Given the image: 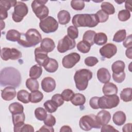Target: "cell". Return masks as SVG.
Wrapping results in <instances>:
<instances>
[{"instance_id":"obj_13","label":"cell","mask_w":132,"mask_h":132,"mask_svg":"<svg viewBox=\"0 0 132 132\" xmlns=\"http://www.w3.org/2000/svg\"><path fill=\"white\" fill-rule=\"evenodd\" d=\"M117 52L116 45L112 43H107L100 49L101 55L105 58L109 59L113 57Z\"/></svg>"},{"instance_id":"obj_47","label":"cell","mask_w":132,"mask_h":132,"mask_svg":"<svg viewBox=\"0 0 132 132\" xmlns=\"http://www.w3.org/2000/svg\"><path fill=\"white\" fill-rule=\"evenodd\" d=\"M51 100L58 107L64 103V100L60 94H55L52 97Z\"/></svg>"},{"instance_id":"obj_12","label":"cell","mask_w":132,"mask_h":132,"mask_svg":"<svg viewBox=\"0 0 132 132\" xmlns=\"http://www.w3.org/2000/svg\"><path fill=\"white\" fill-rule=\"evenodd\" d=\"M80 59V56L77 53H71L65 56L62 60V65L67 69L73 68Z\"/></svg>"},{"instance_id":"obj_17","label":"cell","mask_w":132,"mask_h":132,"mask_svg":"<svg viewBox=\"0 0 132 132\" xmlns=\"http://www.w3.org/2000/svg\"><path fill=\"white\" fill-rule=\"evenodd\" d=\"M16 93L15 88L12 86H8L2 90L1 96L3 100L9 101L13 100L16 96Z\"/></svg>"},{"instance_id":"obj_18","label":"cell","mask_w":132,"mask_h":132,"mask_svg":"<svg viewBox=\"0 0 132 132\" xmlns=\"http://www.w3.org/2000/svg\"><path fill=\"white\" fill-rule=\"evenodd\" d=\"M96 117L98 123L101 125H104L109 122L111 119V114L109 111L102 110L97 113Z\"/></svg>"},{"instance_id":"obj_45","label":"cell","mask_w":132,"mask_h":132,"mask_svg":"<svg viewBox=\"0 0 132 132\" xmlns=\"http://www.w3.org/2000/svg\"><path fill=\"white\" fill-rule=\"evenodd\" d=\"M61 95L64 101L66 102H69L71 101L74 95V93L72 90L70 89H67L64 90L62 92Z\"/></svg>"},{"instance_id":"obj_4","label":"cell","mask_w":132,"mask_h":132,"mask_svg":"<svg viewBox=\"0 0 132 132\" xmlns=\"http://www.w3.org/2000/svg\"><path fill=\"white\" fill-rule=\"evenodd\" d=\"M92 77V72L88 69H80L76 71L74 80L76 88L79 91L85 90L88 87V81Z\"/></svg>"},{"instance_id":"obj_55","label":"cell","mask_w":132,"mask_h":132,"mask_svg":"<svg viewBox=\"0 0 132 132\" xmlns=\"http://www.w3.org/2000/svg\"><path fill=\"white\" fill-rule=\"evenodd\" d=\"M38 131H50V132H54V129L53 128V126H49L45 124L43 125L40 129L38 130Z\"/></svg>"},{"instance_id":"obj_54","label":"cell","mask_w":132,"mask_h":132,"mask_svg":"<svg viewBox=\"0 0 132 132\" xmlns=\"http://www.w3.org/2000/svg\"><path fill=\"white\" fill-rule=\"evenodd\" d=\"M24 131H30V132H34V127L29 125V124H24L20 129V132H24Z\"/></svg>"},{"instance_id":"obj_29","label":"cell","mask_w":132,"mask_h":132,"mask_svg":"<svg viewBox=\"0 0 132 132\" xmlns=\"http://www.w3.org/2000/svg\"><path fill=\"white\" fill-rule=\"evenodd\" d=\"M71 102L75 106H82L86 102V97L82 94L76 93L74 94Z\"/></svg>"},{"instance_id":"obj_57","label":"cell","mask_w":132,"mask_h":132,"mask_svg":"<svg viewBox=\"0 0 132 132\" xmlns=\"http://www.w3.org/2000/svg\"><path fill=\"white\" fill-rule=\"evenodd\" d=\"M131 1H127L125 2V7L126 8V10H127L130 12L132 11V7H131Z\"/></svg>"},{"instance_id":"obj_48","label":"cell","mask_w":132,"mask_h":132,"mask_svg":"<svg viewBox=\"0 0 132 132\" xmlns=\"http://www.w3.org/2000/svg\"><path fill=\"white\" fill-rule=\"evenodd\" d=\"M84 62L87 66L93 67L98 63V60L97 58L95 57L89 56L85 58Z\"/></svg>"},{"instance_id":"obj_3","label":"cell","mask_w":132,"mask_h":132,"mask_svg":"<svg viewBox=\"0 0 132 132\" xmlns=\"http://www.w3.org/2000/svg\"><path fill=\"white\" fill-rule=\"evenodd\" d=\"M24 39L21 38L18 43L25 47L35 46L42 41V36L38 30L35 28L29 29L25 34Z\"/></svg>"},{"instance_id":"obj_60","label":"cell","mask_w":132,"mask_h":132,"mask_svg":"<svg viewBox=\"0 0 132 132\" xmlns=\"http://www.w3.org/2000/svg\"><path fill=\"white\" fill-rule=\"evenodd\" d=\"M131 50H132V47H130L128 48L126 50L125 54H126V56H127V57H128L129 59H131L132 58V56H131Z\"/></svg>"},{"instance_id":"obj_30","label":"cell","mask_w":132,"mask_h":132,"mask_svg":"<svg viewBox=\"0 0 132 132\" xmlns=\"http://www.w3.org/2000/svg\"><path fill=\"white\" fill-rule=\"evenodd\" d=\"M43 98V93L38 90L31 92L29 95L30 102L32 103H37L41 102Z\"/></svg>"},{"instance_id":"obj_58","label":"cell","mask_w":132,"mask_h":132,"mask_svg":"<svg viewBox=\"0 0 132 132\" xmlns=\"http://www.w3.org/2000/svg\"><path fill=\"white\" fill-rule=\"evenodd\" d=\"M131 123H127L125 124L122 128L123 131H131Z\"/></svg>"},{"instance_id":"obj_14","label":"cell","mask_w":132,"mask_h":132,"mask_svg":"<svg viewBox=\"0 0 132 132\" xmlns=\"http://www.w3.org/2000/svg\"><path fill=\"white\" fill-rule=\"evenodd\" d=\"M34 53L36 61L39 65L43 67L45 62L49 59L47 53L42 50L41 47H38L35 48Z\"/></svg>"},{"instance_id":"obj_33","label":"cell","mask_w":132,"mask_h":132,"mask_svg":"<svg viewBox=\"0 0 132 132\" xmlns=\"http://www.w3.org/2000/svg\"><path fill=\"white\" fill-rule=\"evenodd\" d=\"M131 93L132 89L131 88H124L120 93L121 99L125 102H130L132 99Z\"/></svg>"},{"instance_id":"obj_20","label":"cell","mask_w":132,"mask_h":132,"mask_svg":"<svg viewBox=\"0 0 132 132\" xmlns=\"http://www.w3.org/2000/svg\"><path fill=\"white\" fill-rule=\"evenodd\" d=\"M40 47L47 53L52 52L55 48V43L53 39L49 38H44L41 43Z\"/></svg>"},{"instance_id":"obj_16","label":"cell","mask_w":132,"mask_h":132,"mask_svg":"<svg viewBox=\"0 0 132 132\" xmlns=\"http://www.w3.org/2000/svg\"><path fill=\"white\" fill-rule=\"evenodd\" d=\"M41 88L45 92H51L56 88V82L54 78L51 77L44 78L41 81Z\"/></svg>"},{"instance_id":"obj_24","label":"cell","mask_w":132,"mask_h":132,"mask_svg":"<svg viewBox=\"0 0 132 132\" xmlns=\"http://www.w3.org/2000/svg\"><path fill=\"white\" fill-rule=\"evenodd\" d=\"M58 22L61 25H65L69 23L71 20L70 13L65 10L60 11L57 14Z\"/></svg>"},{"instance_id":"obj_15","label":"cell","mask_w":132,"mask_h":132,"mask_svg":"<svg viewBox=\"0 0 132 132\" xmlns=\"http://www.w3.org/2000/svg\"><path fill=\"white\" fill-rule=\"evenodd\" d=\"M12 122L14 125V131L20 132L21 127L24 124L25 116L24 112L13 114L12 116Z\"/></svg>"},{"instance_id":"obj_50","label":"cell","mask_w":132,"mask_h":132,"mask_svg":"<svg viewBox=\"0 0 132 132\" xmlns=\"http://www.w3.org/2000/svg\"><path fill=\"white\" fill-rule=\"evenodd\" d=\"M112 78L114 81L118 83L122 82L125 78V73L124 72L119 74L112 73Z\"/></svg>"},{"instance_id":"obj_49","label":"cell","mask_w":132,"mask_h":132,"mask_svg":"<svg viewBox=\"0 0 132 132\" xmlns=\"http://www.w3.org/2000/svg\"><path fill=\"white\" fill-rule=\"evenodd\" d=\"M56 118L52 114H47L46 118L44 120V124L49 126H53L56 124Z\"/></svg>"},{"instance_id":"obj_34","label":"cell","mask_w":132,"mask_h":132,"mask_svg":"<svg viewBox=\"0 0 132 132\" xmlns=\"http://www.w3.org/2000/svg\"><path fill=\"white\" fill-rule=\"evenodd\" d=\"M96 32L93 30H89L84 33L82 37V40L89 43L91 46L94 44V38Z\"/></svg>"},{"instance_id":"obj_9","label":"cell","mask_w":132,"mask_h":132,"mask_svg":"<svg viewBox=\"0 0 132 132\" xmlns=\"http://www.w3.org/2000/svg\"><path fill=\"white\" fill-rule=\"evenodd\" d=\"M28 12V9L26 4L22 2H18L14 7V12L12 14V20L15 22H20L27 15Z\"/></svg>"},{"instance_id":"obj_44","label":"cell","mask_w":132,"mask_h":132,"mask_svg":"<svg viewBox=\"0 0 132 132\" xmlns=\"http://www.w3.org/2000/svg\"><path fill=\"white\" fill-rule=\"evenodd\" d=\"M118 17L120 21L124 22L127 21L130 18V12L127 10H122L118 14Z\"/></svg>"},{"instance_id":"obj_25","label":"cell","mask_w":132,"mask_h":132,"mask_svg":"<svg viewBox=\"0 0 132 132\" xmlns=\"http://www.w3.org/2000/svg\"><path fill=\"white\" fill-rule=\"evenodd\" d=\"M42 73V68L39 64H35L32 66L29 70V77L34 79L39 78Z\"/></svg>"},{"instance_id":"obj_8","label":"cell","mask_w":132,"mask_h":132,"mask_svg":"<svg viewBox=\"0 0 132 132\" xmlns=\"http://www.w3.org/2000/svg\"><path fill=\"white\" fill-rule=\"evenodd\" d=\"M40 29L45 33L49 34L56 31L58 28V23L55 18L51 16L41 20L39 23Z\"/></svg>"},{"instance_id":"obj_43","label":"cell","mask_w":132,"mask_h":132,"mask_svg":"<svg viewBox=\"0 0 132 132\" xmlns=\"http://www.w3.org/2000/svg\"><path fill=\"white\" fill-rule=\"evenodd\" d=\"M71 6L75 10H81L85 7V2L80 0H72L71 2Z\"/></svg>"},{"instance_id":"obj_38","label":"cell","mask_w":132,"mask_h":132,"mask_svg":"<svg viewBox=\"0 0 132 132\" xmlns=\"http://www.w3.org/2000/svg\"><path fill=\"white\" fill-rule=\"evenodd\" d=\"M91 45L87 42L82 40L78 42L77 44V50L81 53L85 54L90 51Z\"/></svg>"},{"instance_id":"obj_2","label":"cell","mask_w":132,"mask_h":132,"mask_svg":"<svg viewBox=\"0 0 132 132\" xmlns=\"http://www.w3.org/2000/svg\"><path fill=\"white\" fill-rule=\"evenodd\" d=\"M72 24L76 27H94L99 23L95 14H77L72 19Z\"/></svg>"},{"instance_id":"obj_52","label":"cell","mask_w":132,"mask_h":132,"mask_svg":"<svg viewBox=\"0 0 132 132\" xmlns=\"http://www.w3.org/2000/svg\"><path fill=\"white\" fill-rule=\"evenodd\" d=\"M131 35H129L128 36L126 37L123 41V45L126 48L132 47V37Z\"/></svg>"},{"instance_id":"obj_36","label":"cell","mask_w":132,"mask_h":132,"mask_svg":"<svg viewBox=\"0 0 132 132\" xmlns=\"http://www.w3.org/2000/svg\"><path fill=\"white\" fill-rule=\"evenodd\" d=\"M101 7L102 8L101 10L105 12L108 15L113 14L115 12V8L114 6L112 4L109 2H103L101 5Z\"/></svg>"},{"instance_id":"obj_35","label":"cell","mask_w":132,"mask_h":132,"mask_svg":"<svg viewBox=\"0 0 132 132\" xmlns=\"http://www.w3.org/2000/svg\"><path fill=\"white\" fill-rule=\"evenodd\" d=\"M26 86L28 89L31 92L38 90L39 88V85L38 81L36 79L32 78H28L26 81Z\"/></svg>"},{"instance_id":"obj_10","label":"cell","mask_w":132,"mask_h":132,"mask_svg":"<svg viewBox=\"0 0 132 132\" xmlns=\"http://www.w3.org/2000/svg\"><path fill=\"white\" fill-rule=\"evenodd\" d=\"M1 57L5 61H7L9 59L14 60L21 58L22 53L15 48L4 47L1 50Z\"/></svg>"},{"instance_id":"obj_5","label":"cell","mask_w":132,"mask_h":132,"mask_svg":"<svg viewBox=\"0 0 132 132\" xmlns=\"http://www.w3.org/2000/svg\"><path fill=\"white\" fill-rule=\"evenodd\" d=\"M120 103L119 97L117 94L104 95L100 97L97 101L98 108L111 109L117 107Z\"/></svg>"},{"instance_id":"obj_42","label":"cell","mask_w":132,"mask_h":132,"mask_svg":"<svg viewBox=\"0 0 132 132\" xmlns=\"http://www.w3.org/2000/svg\"><path fill=\"white\" fill-rule=\"evenodd\" d=\"M68 36L74 40L78 37V30L74 26H70L67 29Z\"/></svg>"},{"instance_id":"obj_6","label":"cell","mask_w":132,"mask_h":132,"mask_svg":"<svg viewBox=\"0 0 132 132\" xmlns=\"http://www.w3.org/2000/svg\"><path fill=\"white\" fill-rule=\"evenodd\" d=\"M80 128L85 131H89L92 128H100L101 125L97 122L96 116L93 114L85 115L81 117L79 121Z\"/></svg>"},{"instance_id":"obj_61","label":"cell","mask_w":132,"mask_h":132,"mask_svg":"<svg viewBox=\"0 0 132 132\" xmlns=\"http://www.w3.org/2000/svg\"><path fill=\"white\" fill-rule=\"evenodd\" d=\"M1 29L2 30L4 28H5V22H3V21H1Z\"/></svg>"},{"instance_id":"obj_7","label":"cell","mask_w":132,"mask_h":132,"mask_svg":"<svg viewBox=\"0 0 132 132\" xmlns=\"http://www.w3.org/2000/svg\"><path fill=\"white\" fill-rule=\"evenodd\" d=\"M47 2V1L35 0L31 3L33 12L40 20L48 16L49 10L47 7L45 5Z\"/></svg>"},{"instance_id":"obj_59","label":"cell","mask_w":132,"mask_h":132,"mask_svg":"<svg viewBox=\"0 0 132 132\" xmlns=\"http://www.w3.org/2000/svg\"><path fill=\"white\" fill-rule=\"evenodd\" d=\"M60 132H65V131H72V130L71 129V128L68 125H64L63 126H62L60 129Z\"/></svg>"},{"instance_id":"obj_53","label":"cell","mask_w":132,"mask_h":132,"mask_svg":"<svg viewBox=\"0 0 132 132\" xmlns=\"http://www.w3.org/2000/svg\"><path fill=\"white\" fill-rule=\"evenodd\" d=\"M101 131L102 132L103 131H119L118 130L115 129L114 127H113L112 126L110 125H107V124L102 125Z\"/></svg>"},{"instance_id":"obj_27","label":"cell","mask_w":132,"mask_h":132,"mask_svg":"<svg viewBox=\"0 0 132 132\" xmlns=\"http://www.w3.org/2000/svg\"><path fill=\"white\" fill-rule=\"evenodd\" d=\"M125 67V63L121 60H117L114 62L111 65V70L113 73L119 74L124 72Z\"/></svg>"},{"instance_id":"obj_41","label":"cell","mask_w":132,"mask_h":132,"mask_svg":"<svg viewBox=\"0 0 132 132\" xmlns=\"http://www.w3.org/2000/svg\"><path fill=\"white\" fill-rule=\"evenodd\" d=\"M43 105L45 110L49 113L55 112L58 108V107L53 102L52 100L46 101L45 102H44Z\"/></svg>"},{"instance_id":"obj_19","label":"cell","mask_w":132,"mask_h":132,"mask_svg":"<svg viewBox=\"0 0 132 132\" xmlns=\"http://www.w3.org/2000/svg\"><path fill=\"white\" fill-rule=\"evenodd\" d=\"M97 77L98 80L101 82L105 84L109 81L111 75L107 69L102 68L98 70L97 72Z\"/></svg>"},{"instance_id":"obj_32","label":"cell","mask_w":132,"mask_h":132,"mask_svg":"<svg viewBox=\"0 0 132 132\" xmlns=\"http://www.w3.org/2000/svg\"><path fill=\"white\" fill-rule=\"evenodd\" d=\"M9 110L12 114L22 113L23 112L24 107L18 102H14L9 105Z\"/></svg>"},{"instance_id":"obj_23","label":"cell","mask_w":132,"mask_h":132,"mask_svg":"<svg viewBox=\"0 0 132 132\" xmlns=\"http://www.w3.org/2000/svg\"><path fill=\"white\" fill-rule=\"evenodd\" d=\"M126 117L125 113L122 111L116 112L112 117L113 122L118 126H121L124 124L126 121Z\"/></svg>"},{"instance_id":"obj_46","label":"cell","mask_w":132,"mask_h":132,"mask_svg":"<svg viewBox=\"0 0 132 132\" xmlns=\"http://www.w3.org/2000/svg\"><path fill=\"white\" fill-rule=\"evenodd\" d=\"M99 23H104L107 21L109 16L102 10H99L95 14Z\"/></svg>"},{"instance_id":"obj_26","label":"cell","mask_w":132,"mask_h":132,"mask_svg":"<svg viewBox=\"0 0 132 132\" xmlns=\"http://www.w3.org/2000/svg\"><path fill=\"white\" fill-rule=\"evenodd\" d=\"M21 37V33L15 29H10L8 30L6 36V39L12 42H18L20 40Z\"/></svg>"},{"instance_id":"obj_22","label":"cell","mask_w":132,"mask_h":132,"mask_svg":"<svg viewBox=\"0 0 132 132\" xmlns=\"http://www.w3.org/2000/svg\"><path fill=\"white\" fill-rule=\"evenodd\" d=\"M43 67L47 72L54 73L57 70L58 68V63L56 59L49 58L43 65Z\"/></svg>"},{"instance_id":"obj_1","label":"cell","mask_w":132,"mask_h":132,"mask_svg":"<svg viewBox=\"0 0 132 132\" xmlns=\"http://www.w3.org/2000/svg\"><path fill=\"white\" fill-rule=\"evenodd\" d=\"M0 80L1 86L10 85L18 87L21 82V76L16 69L12 67H7L1 71Z\"/></svg>"},{"instance_id":"obj_28","label":"cell","mask_w":132,"mask_h":132,"mask_svg":"<svg viewBox=\"0 0 132 132\" xmlns=\"http://www.w3.org/2000/svg\"><path fill=\"white\" fill-rule=\"evenodd\" d=\"M107 37L104 32L96 33L94 38V43L98 45H104L107 41Z\"/></svg>"},{"instance_id":"obj_51","label":"cell","mask_w":132,"mask_h":132,"mask_svg":"<svg viewBox=\"0 0 132 132\" xmlns=\"http://www.w3.org/2000/svg\"><path fill=\"white\" fill-rule=\"evenodd\" d=\"M99 97L94 96L92 97L89 101V105L90 107L94 109H99L97 106V101Z\"/></svg>"},{"instance_id":"obj_56","label":"cell","mask_w":132,"mask_h":132,"mask_svg":"<svg viewBox=\"0 0 132 132\" xmlns=\"http://www.w3.org/2000/svg\"><path fill=\"white\" fill-rule=\"evenodd\" d=\"M8 16L7 11L5 9L0 8V18L1 21H3V20L6 19Z\"/></svg>"},{"instance_id":"obj_40","label":"cell","mask_w":132,"mask_h":132,"mask_svg":"<svg viewBox=\"0 0 132 132\" xmlns=\"http://www.w3.org/2000/svg\"><path fill=\"white\" fill-rule=\"evenodd\" d=\"M126 36V32L125 29L119 30L114 34L113 38V41L116 42H121L125 40Z\"/></svg>"},{"instance_id":"obj_21","label":"cell","mask_w":132,"mask_h":132,"mask_svg":"<svg viewBox=\"0 0 132 132\" xmlns=\"http://www.w3.org/2000/svg\"><path fill=\"white\" fill-rule=\"evenodd\" d=\"M102 91L105 95L117 94L118 93V88L115 84L108 82L105 83L103 87Z\"/></svg>"},{"instance_id":"obj_39","label":"cell","mask_w":132,"mask_h":132,"mask_svg":"<svg viewBox=\"0 0 132 132\" xmlns=\"http://www.w3.org/2000/svg\"><path fill=\"white\" fill-rule=\"evenodd\" d=\"M18 2L13 0H2L0 1V8L7 11L11 7H14Z\"/></svg>"},{"instance_id":"obj_11","label":"cell","mask_w":132,"mask_h":132,"mask_svg":"<svg viewBox=\"0 0 132 132\" xmlns=\"http://www.w3.org/2000/svg\"><path fill=\"white\" fill-rule=\"evenodd\" d=\"M76 42L75 40L70 38L68 35H65L62 39L59 41L57 48L59 53H63L74 48Z\"/></svg>"},{"instance_id":"obj_37","label":"cell","mask_w":132,"mask_h":132,"mask_svg":"<svg viewBox=\"0 0 132 132\" xmlns=\"http://www.w3.org/2000/svg\"><path fill=\"white\" fill-rule=\"evenodd\" d=\"M35 115L37 120L44 121L47 116V111L42 107H38L35 110Z\"/></svg>"},{"instance_id":"obj_31","label":"cell","mask_w":132,"mask_h":132,"mask_svg":"<svg viewBox=\"0 0 132 132\" xmlns=\"http://www.w3.org/2000/svg\"><path fill=\"white\" fill-rule=\"evenodd\" d=\"M30 93L25 90H21L17 93V99L21 102L27 104L30 102Z\"/></svg>"}]
</instances>
